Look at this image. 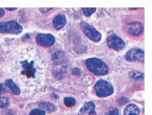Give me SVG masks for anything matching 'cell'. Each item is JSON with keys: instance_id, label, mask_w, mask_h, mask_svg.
I'll return each mask as SVG.
<instances>
[{"instance_id": "obj_1", "label": "cell", "mask_w": 152, "mask_h": 115, "mask_svg": "<svg viewBox=\"0 0 152 115\" xmlns=\"http://www.w3.org/2000/svg\"><path fill=\"white\" fill-rule=\"evenodd\" d=\"M12 74L24 87L38 85L44 76L41 58L35 51L20 52L12 62Z\"/></svg>"}, {"instance_id": "obj_2", "label": "cell", "mask_w": 152, "mask_h": 115, "mask_svg": "<svg viewBox=\"0 0 152 115\" xmlns=\"http://www.w3.org/2000/svg\"><path fill=\"white\" fill-rule=\"evenodd\" d=\"M88 69L96 75H105L108 73L107 64L98 58H89L86 61Z\"/></svg>"}, {"instance_id": "obj_3", "label": "cell", "mask_w": 152, "mask_h": 115, "mask_svg": "<svg viewBox=\"0 0 152 115\" xmlns=\"http://www.w3.org/2000/svg\"><path fill=\"white\" fill-rule=\"evenodd\" d=\"M94 90L96 92V94L99 97H107L111 95L114 92L113 86L110 84L108 82L100 80L96 82L94 86Z\"/></svg>"}, {"instance_id": "obj_4", "label": "cell", "mask_w": 152, "mask_h": 115, "mask_svg": "<svg viewBox=\"0 0 152 115\" xmlns=\"http://www.w3.org/2000/svg\"><path fill=\"white\" fill-rule=\"evenodd\" d=\"M22 26L16 21H9L7 23H0V33L18 35L22 32Z\"/></svg>"}, {"instance_id": "obj_5", "label": "cell", "mask_w": 152, "mask_h": 115, "mask_svg": "<svg viewBox=\"0 0 152 115\" xmlns=\"http://www.w3.org/2000/svg\"><path fill=\"white\" fill-rule=\"evenodd\" d=\"M81 26L86 36L88 37L90 40H92L93 42H99L101 40V34L99 31H96L93 26L88 25L87 23H82Z\"/></svg>"}, {"instance_id": "obj_6", "label": "cell", "mask_w": 152, "mask_h": 115, "mask_svg": "<svg viewBox=\"0 0 152 115\" xmlns=\"http://www.w3.org/2000/svg\"><path fill=\"white\" fill-rule=\"evenodd\" d=\"M107 46L110 48L118 50V51L125 47V43H124V41L116 35H108L107 38Z\"/></svg>"}, {"instance_id": "obj_7", "label": "cell", "mask_w": 152, "mask_h": 115, "mask_svg": "<svg viewBox=\"0 0 152 115\" xmlns=\"http://www.w3.org/2000/svg\"><path fill=\"white\" fill-rule=\"evenodd\" d=\"M126 59L129 62H134V61L143 62L144 61V52L141 49L133 48L127 53Z\"/></svg>"}, {"instance_id": "obj_8", "label": "cell", "mask_w": 152, "mask_h": 115, "mask_svg": "<svg viewBox=\"0 0 152 115\" xmlns=\"http://www.w3.org/2000/svg\"><path fill=\"white\" fill-rule=\"evenodd\" d=\"M37 42L42 46H51L55 44V37L50 34H39L37 36Z\"/></svg>"}, {"instance_id": "obj_9", "label": "cell", "mask_w": 152, "mask_h": 115, "mask_svg": "<svg viewBox=\"0 0 152 115\" xmlns=\"http://www.w3.org/2000/svg\"><path fill=\"white\" fill-rule=\"evenodd\" d=\"M127 30L128 32L132 35H139L142 33L143 30V26L139 22H135V23H131L127 26Z\"/></svg>"}, {"instance_id": "obj_10", "label": "cell", "mask_w": 152, "mask_h": 115, "mask_svg": "<svg viewBox=\"0 0 152 115\" xmlns=\"http://www.w3.org/2000/svg\"><path fill=\"white\" fill-rule=\"evenodd\" d=\"M78 115H96L95 111V104L92 102L85 103L80 109Z\"/></svg>"}, {"instance_id": "obj_11", "label": "cell", "mask_w": 152, "mask_h": 115, "mask_svg": "<svg viewBox=\"0 0 152 115\" xmlns=\"http://www.w3.org/2000/svg\"><path fill=\"white\" fill-rule=\"evenodd\" d=\"M66 17L63 15H58L54 18L53 21V25L56 29H61L63 26L66 25Z\"/></svg>"}, {"instance_id": "obj_12", "label": "cell", "mask_w": 152, "mask_h": 115, "mask_svg": "<svg viewBox=\"0 0 152 115\" xmlns=\"http://www.w3.org/2000/svg\"><path fill=\"white\" fill-rule=\"evenodd\" d=\"M124 115H140V109L136 104H129L124 111Z\"/></svg>"}, {"instance_id": "obj_13", "label": "cell", "mask_w": 152, "mask_h": 115, "mask_svg": "<svg viewBox=\"0 0 152 115\" xmlns=\"http://www.w3.org/2000/svg\"><path fill=\"white\" fill-rule=\"evenodd\" d=\"M54 61L57 64H66V58L65 56V54H63L62 52H57L55 53L53 55Z\"/></svg>"}, {"instance_id": "obj_14", "label": "cell", "mask_w": 152, "mask_h": 115, "mask_svg": "<svg viewBox=\"0 0 152 115\" xmlns=\"http://www.w3.org/2000/svg\"><path fill=\"white\" fill-rule=\"evenodd\" d=\"M6 84L11 89V91H12V93H13L14 94H19V93H20V89H19V87H18V86L15 82H14L13 80H11V79L7 80Z\"/></svg>"}, {"instance_id": "obj_15", "label": "cell", "mask_w": 152, "mask_h": 115, "mask_svg": "<svg viewBox=\"0 0 152 115\" xmlns=\"http://www.w3.org/2000/svg\"><path fill=\"white\" fill-rule=\"evenodd\" d=\"M39 106H40V108H42V109H44V110H46V111H48L49 112H52V111H54L55 110H56V107H55L54 104H52L50 103H47V102L40 103Z\"/></svg>"}, {"instance_id": "obj_16", "label": "cell", "mask_w": 152, "mask_h": 115, "mask_svg": "<svg viewBox=\"0 0 152 115\" xmlns=\"http://www.w3.org/2000/svg\"><path fill=\"white\" fill-rule=\"evenodd\" d=\"M64 103L67 107H72L76 104V100L72 97H66L64 99Z\"/></svg>"}, {"instance_id": "obj_17", "label": "cell", "mask_w": 152, "mask_h": 115, "mask_svg": "<svg viewBox=\"0 0 152 115\" xmlns=\"http://www.w3.org/2000/svg\"><path fill=\"white\" fill-rule=\"evenodd\" d=\"M129 75L131 78L137 79V80H143V78H144V74L140 73V72H137V71H132L129 74Z\"/></svg>"}, {"instance_id": "obj_18", "label": "cell", "mask_w": 152, "mask_h": 115, "mask_svg": "<svg viewBox=\"0 0 152 115\" xmlns=\"http://www.w3.org/2000/svg\"><path fill=\"white\" fill-rule=\"evenodd\" d=\"M9 101L7 97H0V107L5 108L8 105Z\"/></svg>"}, {"instance_id": "obj_19", "label": "cell", "mask_w": 152, "mask_h": 115, "mask_svg": "<svg viewBox=\"0 0 152 115\" xmlns=\"http://www.w3.org/2000/svg\"><path fill=\"white\" fill-rule=\"evenodd\" d=\"M45 114H46L45 111L41 109H35L31 111V112L29 113V115H45Z\"/></svg>"}, {"instance_id": "obj_20", "label": "cell", "mask_w": 152, "mask_h": 115, "mask_svg": "<svg viewBox=\"0 0 152 115\" xmlns=\"http://www.w3.org/2000/svg\"><path fill=\"white\" fill-rule=\"evenodd\" d=\"M95 11H96V8L95 7H93V8H83V12H84V15L87 16V17L91 16Z\"/></svg>"}, {"instance_id": "obj_21", "label": "cell", "mask_w": 152, "mask_h": 115, "mask_svg": "<svg viewBox=\"0 0 152 115\" xmlns=\"http://www.w3.org/2000/svg\"><path fill=\"white\" fill-rule=\"evenodd\" d=\"M107 115H119V113H118V111L117 109H114L111 111H108L107 112Z\"/></svg>"}, {"instance_id": "obj_22", "label": "cell", "mask_w": 152, "mask_h": 115, "mask_svg": "<svg viewBox=\"0 0 152 115\" xmlns=\"http://www.w3.org/2000/svg\"><path fill=\"white\" fill-rule=\"evenodd\" d=\"M122 100H123V101H121V100L119 101V103H120V104H124L125 103L128 102V99H126V98H122Z\"/></svg>"}, {"instance_id": "obj_23", "label": "cell", "mask_w": 152, "mask_h": 115, "mask_svg": "<svg viewBox=\"0 0 152 115\" xmlns=\"http://www.w3.org/2000/svg\"><path fill=\"white\" fill-rule=\"evenodd\" d=\"M4 92H6L5 88H4V86H3L2 84H0V94H1L2 93H4Z\"/></svg>"}, {"instance_id": "obj_24", "label": "cell", "mask_w": 152, "mask_h": 115, "mask_svg": "<svg viewBox=\"0 0 152 115\" xmlns=\"http://www.w3.org/2000/svg\"><path fill=\"white\" fill-rule=\"evenodd\" d=\"M4 15H5V11L2 8H0V17H3Z\"/></svg>"}, {"instance_id": "obj_25", "label": "cell", "mask_w": 152, "mask_h": 115, "mask_svg": "<svg viewBox=\"0 0 152 115\" xmlns=\"http://www.w3.org/2000/svg\"><path fill=\"white\" fill-rule=\"evenodd\" d=\"M52 8H41L40 10H41V12H47V11H49V10H51Z\"/></svg>"}, {"instance_id": "obj_26", "label": "cell", "mask_w": 152, "mask_h": 115, "mask_svg": "<svg viewBox=\"0 0 152 115\" xmlns=\"http://www.w3.org/2000/svg\"><path fill=\"white\" fill-rule=\"evenodd\" d=\"M7 10H9V11H14V10H16L17 8H15V7H14V8H9V7H7Z\"/></svg>"}]
</instances>
